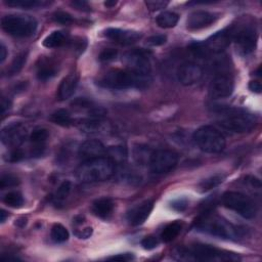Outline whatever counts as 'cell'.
<instances>
[{"label": "cell", "instance_id": "10", "mask_svg": "<svg viewBox=\"0 0 262 262\" xmlns=\"http://www.w3.org/2000/svg\"><path fill=\"white\" fill-rule=\"evenodd\" d=\"M178 163V155L170 150H158L150 155L148 166L152 173L165 174L173 170Z\"/></svg>", "mask_w": 262, "mask_h": 262}, {"label": "cell", "instance_id": "15", "mask_svg": "<svg viewBox=\"0 0 262 262\" xmlns=\"http://www.w3.org/2000/svg\"><path fill=\"white\" fill-rule=\"evenodd\" d=\"M218 18V14L194 10L190 12L186 20V28L190 31H198L211 26Z\"/></svg>", "mask_w": 262, "mask_h": 262}, {"label": "cell", "instance_id": "47", "mask_svg": "<svg viewBox=\"0 0 262 262\" xmlns=\"http://www.w3.org/2000/svg\"><path fill=\"white\" fill-rule=\"evenodd\" d=\"M249 90L255 94H260L261 92V90H262V86H261V83L259 81H251L249 83Z\"/></svg>", "mask_w": 262, "mask_h": 262}, {"label": "cell", "instance_id": "32", "mask_svg": "<svg viewBox=\"0 0 262 262\" xmlns=\"http://www.w3.org/2000/svg\"><path fill=\"white\" fill-rule=\"evenodd\" d=\"M27 56H28V52H22L18 56H16L10 66V68L8 70V75L10 76L16 75L23 69L27 60Z\"/></svg>", "mask_w": 262, "mask_h": 262}, {"label": "cell", "instance_id": "7", "mask_svg": "<svg viewBox=\"0 0 262 262\" xmlns=\"http://www.w3.org/2000/svg\"><path fill=\"white\" fill-rule=\"evenodd\" d=\"M230 39L234 41L236 50L243 54L248 56L252 54L257 44V31L253 24L242 23L236 25L230 30Z\"/></svg>", "mask_w": 262, "mask_h": 262}, {"label": "cell", "instance_id": "18", "mask_svg": "<svg viewBox=\"0 0 262 262\" xmlns=\"http://www.w3.org/2000/svg\"><path fill=\"white\" fill-rule=\"evenodd\" d=\"M106 152V146L98 140H86L79 148V157L83 159V161L104 156Z\"/></svg>", "mask_w": 262, "mask_h": 262}, {"label": "cell", "instance_id": "9", "mask_svg": "<svg viewBox=\"0 0 262 262\" xmlns=\"http://www.w3.org/2000/svg\"><path fill=\"white\" fill-rule=\"evenodd\" d=\"M198 228L214 236L232 240L236 236V228L218 216H206L199 222Z\"/></svg>", "mask_w": 262, "mask_h": 262}, {"label": "cell", "instance_id": "50", "mask_svg": "<svg viewBox=\"0 0 262 262\" xmlns=\"http://www.w3.org/2000/svg\"><path fill=\"white\" fill-rule=\"evenodd\" d=\"M116 4H117L116 2H104V6H106V8H113V6H115Z\"/></svg>", "mask_w": 262, "mask_h": 262}, {"label": "cell", "instance_id": "38", "mask_svg": "<svg viewBox=\"0 0 262 262\" xmlns=\"http://www.w3.org/2000/svg\"><path fill=\"white\" fill-rule=\"evenodd\" d=\"M25 158V154L24 152L20 148H14L12 150L10 154H8V156L6 157V160L8 162H10V163H16V162H20Z\"/></svg>", "mask_w": 262, "mask_h": 262}, {"label": "cell", "instance_id": "5", "mask_svg": "<svg viewBox=\"0 0 262 262\" xmlns=\"http://www.w3.org/2000/svg\"><path fill=\"white\" fill-rule=\"evenodd\" d=\"M194 142L198 148L207 154H218L222 152L226 146V138L220 130L213 126H202L194 131L192 136Z\"/></svg>", "mask_w": 262, "mask_h": 262}, {"label": "cell", "instance_id": "16", "mask_svg": "<svg viewBox=\"0 0 262 262\" xmlns=\"http://www.w3.org/2000/svg\"><path fill=\"white\" fill-rule=\"evenodd\" d=\"M104 36L122 46H131L142 38V33L134 30H125L119 28H108Z\"/></svg>", "mask_w": 262, "mask_h": 262}, {"label": "cell", "instance_id": "2", "mask_svg": "<svg viewBox=\"0 0 262 262\" xmlns=\"http://www.w3.org/2000/svg\"><path fill=\"white\" fill-rule=\"evenodd\" d=\"M152 83L150 75H138L128 70H112L108 72L100 84L113 90H125L130 88L144 90Z\"/></svg>", "mask_w": 262, "mask_h": 262}, {"label": "cell", "instance_id": "12", "mask_svg": "<svg viewBox=\"0 0 262 262\" xmlns=\"http://www.w3.org/2000/svg\"><path fill=\"white\" fill-rule=\"evenodd\" d=\"M234 92V81L224 72H218L209 85V96L213 100L226 98Z\"/></svg>", "mask_w": 262, "mask_h": 262}, {"label": "cell", "instance_id": "48", "mask_svg": "<svg viewBox=\"0 0 262 262\" xmlns=\"http://www.w3.org/2000/svg\"><path fill=\"white\" fill-rule=\"evenodd\" d=\"M8 56V50H6V46H4V43L2 42V44H0V62H4L6 60Z\"/></svg>", "mask_w": 262, "mask_h": 262}, {"label": "cell", "instance_id": "26", "mask_svg": "<svg viewBox=\"0 0 262 262\" xmlns=\"http://www.w3.org/2000/svg\"><path fill=\"white\" fill-rule=\"evenodd\" d=\"M8 6L22 8H43L50 4L46 0H4Z\"/></svg>", "mask_w": 262, "mask_h": 262}, {"label": "cell", "instance_id": "21", "mask_svg": "<svg viewBox=\"0 0 262 262\" xmlns=\"http://www.w3.org/2000/svg\"><path fill=\"white\" fill-rule=\"evenodd\" d=\"M180 20V16L173 12H163L156 18V23L160 28L170 29L176 27Z\"/></svg>", "mask_w": 262, "mask_h": 262}, {"label": "cell", "instance_id": "43", "mask_svg": "<svg viewBox=\"0 0 262 262\" xmlns=\"http://www.w3.org/2000/svg\"><path fill=\"white\" fill-rule=\"evenodd\" d=\"M71 6L73 8H75L76 10H83V12H90V6L88 4V2H81V0H76V2H71Z\"/></svg>", "mask_w": 262, "mask_h": 262}, {"label": "cell", "instance_id": "35", "mask_svg": "<svg viewBox=\"0 0 262 262\" xmlns=\"http://www.w3.org/2000/svg\"><path fill=\"white\" fill-rule=\"evenodd\" d=\"M18 184H20V178L10 173L2 174V178H0V188L2 190L14 188Z\"/></svg>", "mask_w": 262, "mask_h": 262}, {"label": "cell", "instance_id": "23", "mask_svg": "<svg viewBox=\"0 0 262 262\" xmlns=\"http://www.w3.org/2000/svg\"><path fill=\"white\" fill-rule=\"evenodd\" d=\"M50 120L52 123L58 126H62V127H69L70 125L74 123L72 115L70 114L68 110H66V108H58V110L54 111L50 115Z\"/></svg>", "mask_w": 262, "mask_h": 262}, {"label": "cell", "instance_id": "28", "mask_svg": "<svg viewBox=\"0 0 262 262\" xmlns=\"http://www.w3.org/2000/svg\"><path fill=\"white\" fill-rule=\"evenodd\" d=\"M71 188H72V184L69 180H64L58 188V190L56 192L52 201L54 204L56 206H62L64 204V202L67 200V198L69 196L70 192H71Z\"/></svg>", "mask_w": 262, "mask_h": 262}, {"label": "cell", "instance_id": "34", "mask_svg": "<svg viewBox=\"0 0 262 262\" xmlns=\"http://www.w3.org/2000/svg\"><path fill=\"white\" fill-rule=\"evenodd\" d=\"M224 180V178L222 176H220V174H217V176H211V178H209L207 180H204L200 184V188L203 192L210 190L218 186L220 184H222Z\"/></svg>", "mask_w": 262, "mask_h": 262}, {"label": "cell", "instance_id": "46", "mask_svg": "<svg viewBox=\"0 0 262 262\" xmlns=\"http://www.w3.org/2000/svg\"><path fill=\"white\" fill-rule=\"evenodd\" d=\"M92 234V228H86L84 230H81L80 232H76V236L79 238H88Z\"/></svg>", "mask_w": 262, "mask_h": 262}, {"label": "cell", "instance_id": "20", "mask_svg": "<svg viewBox=\"0 0 262 262\" xmlns=\"http://www.w3.org/2000/svg\"><path fill=\"white\" fill-rule=\"evenodd\" d=\"M114 202L110 198H100L94 202L92 212L96 216L106 220L108 216H111L114 211Z\"/></svg>", "mask_w": 262, "mask_h": 262}, {"label": "cell", "instance_id": "36", "mask_svg": "<svg viewBox=\"0 0 262 262\" xmlns=\"http://www.w3.org/2000/svg\"><path fill=\"white\" fill-rule=\"evenodd\" d=\"M54 20L56 23H58L60 25H69L73 23V16L67 12H56L52 16Z\"/></svg>", "mask_w": 262, "mask_h": 262}, {"label": "cell", "instance_id": "40", "mask_svg": "<svg viewBox=\"0 0 262 262\" xmlns=\"http://www.w3.org/2000/svg\"><path fill=\"white\" fill-rule=\"evenodd\" d=\"M167 41V36L166 35H154L148 38L146 43L150 46H161L165 44Z\"/></svg>", "mask_w": 262, "mask_h": 262}, {"label": "cell", "instance_id": "27", "mask_svg": "<svg viewBox=\"0 0 262 262\" xmlns=\"http://www.w3.org/2000/svg\"><path fill=\"white\" fill-rule=\"evenodd\" d=\"M182 228V224L180 222H174L169 224L161 234V240L165 243H169L178 238Z\"/></svg>", "mask_w": 262, "mask_h": 262}, {"label": "cell", "instance_id": "37", "mask_svg": "<svg viewBox=\"0 0 262 262\" xmlns=\"http://www.w3.org/2000/svg\"><path fill=\"white\" fill-rule=\"evenodd\" d=\"M159 245V240L155 236H148L142 241V246L146 250H152Z\"/></svg>", "mask_w": 262, "mask_h": 262}, {"label": "cell", "instance_id": "42", "mask_svg": "<svg viewBox=\"0 0 262 262\" xmlns=\"http://www.w3.org/2000/svg\"><path fill=\"white\" fill-rule=\"evenodd\" d=\"M108 260H116V261H130V260H134V256L132 253H123V254H118V255H114L112 257H108Z\"/></svg>", "mask_w": 262, "mask_h": 262}, {"label": "cell", "instance_id": "41", "mask_svg": "<svg viewBox=\"0 0 262 262\" xmlns=\"http://www.w3.org/2000/svg\"><path fill=\"white\" fill-rule=\"evenodd\" d=\"M146 6L150 10H158L164 8L168 6V2H160V0H154V2H146Z\"/></svg>", "mask_w": 262, "mask_h": 262}, {"label": "cell", "instance_id": "45", "mask_svg": "<svg viewBox=\"0 0 262 262\" xmlns=\"http://www.w3.org/2000/svg\"><path fill=\"white\" fill-rule=\"evenodd\" d=\"M12 108V102L10 100H8L6 98H2V118H4L6 114Z\"/></svg>", "mask_w": 262, "mask_h": 262}, {"label": "cell", "instance_id": "31", "mask_svg": "<svg viewBox=\"0 0 262 262\" xmlns=\"http://www.w3.org/2000/svg\"><path fill=\"white\" fill-rule=\"evenodd\" d=\"M50 236H52V241L58 244L64 243L66 241H68L69 236H70L68 230L64 226H62L60 224H56L52 226Z\"/></svg>", "mask_w": 262, "mask_h": 262}, {"label": "cell", "instance_id": "17", "mask_svg": "<svg viewBox=\"0 0 262 262\" xmlns=\"http://www.w3.org/2000/svg\"><path fill=\"white\" fill-rule=\"evenodd\" d=\"M154 208V202L152 200H146L142 203L131 208L127 213V220L132 226H142L150 216Z\"/></svg>", "mask_w": 262, "mask_h": 262}, {"label": "cell", "instance_id": "8", "mask_svg": "<svg viewBox=\"0 0 262 262\" xmlns=\"http://www.w3.org/2000/svg\"><path fill=\"white\" fill-rule=\"evenodd\" d=\"M226 208L236 212L246 220H252L256 216L257 208L252 199L248 196L238 192H226L222 198Z\"/></svg>", "mask_w": 262, "mask_h": 262}, {"label": "cell", "instance_id": "19", "mask_svg": "<svg viewBox=\"0 0 262 262\" xmlns=\"http://www.w3.org/2000/svg\"><path fill=\"white\" fill-rule=\"evenodd\" d=\"M79 78L76 74H70L67 77H64L58 90V98L60 100H69L76 92L78 86Z\"/></svg>", "mask_w": 262, "mask_h": 262}, {"label": "cell", "instance_id": "11", "mask_svg": "<svg viewBox=\"0 0 262 262\" xmlns=\"http://www.w3.org/2000/svg\"><path fill=\"white\" fill-rule=\"evenodd\" d=\"M123 60L127 70L138 75H150L152 66L146 52L134 50L125 54Z\"/></svg>", "mask_w": 262, "mask_h": 262}, {"label": "cell", "instance_id": "13", "mask_svg": "<svg viewBox=\"0 0 262 262\" xmlns=\"http://www.w3.org/2000/svg\"><path fill=\"white\" fill-rule=\"evenodd\" d=\"M203 69L196 62H186L182 64L178 69V79L184 86H190L198 83L203 77Z\"/></svg>", "mask_w": 262, "mask_h": 262}, {"label": "cell", "instance_id": "14", "mask_svg": "<svg viewBox=\"0 0 262 262\" xmlns=\"http://www.w3.org/2000/svg\"><path fill=\"white\" fill-rule=\"evenodd\" d=\"M27 138V128L20 123H14L2 131V140L6 146H18L23 144Z\"/></svg>", "mask_w": 262, "mask_h": 262}, {"label": "cell", "instance_id": "6", "mask_svg": "<svg viewBox=\"0 0 262 262\" xmlns=\"http://www.w3.org/2000/svg\"><path fill=\"white\" fill-rule=\"evenodd\" d=\"M2 27L8 35L16 38H27L35 34L38 23L31 16L8 14L2 20Z\"/></svg>", "mask_w": 262, "mask_h": 262}, {"label": "cell", "instance_id": "4", "mask_svg": "<svg viewBox=\"0 0 262 262\" xmlns=\"http://www.w3.org/2000/svg\"><path fill=\"white\" fill-rule=\"evenodd\" d=\"M218 124L234 134H246L256 126V117L243 108H224L217 112Z\"/></svg>", "mask_w": 262, "mask_h": 262}, {"label": "cell", "instance_id": "3", "mask_svg": "<svg viewBox=\"0 0 262 262\" xmlns=\"http://www.w3.org/2000/svg\"><path fill=\"white\" fill-rule=\"evenodd\" d=\"M178 260L182 261H236L240 257L211 245L196 243L190 248H180L173 254Z\"/></svg>", "mask_w": 262, "mask_h": 262}, {"label": "cell", "instance_id": "30", "mask_svg": "<svg viewBox=\"0 0 262 262\" xmlns=\"http://www.w3.org/2000/svg\"><path fill=\"white\" fill-rule=\"evenodd\" d=\"M2 201L6 205H8V207H12V208H20L25 203L23 194H22L20 192H16V190L8 192L4 196Z\"/></svg>", "mask_w": 262, "mask_h": 262}, {"label": "cell", "instance_id": "1", "mask_svg": "<svg viewBox=\"0 0 262 262\" xmlns=\"http://www.w3.org/2000/svg\"><path fill=\"white\" fill-rule=\"evenodd\" d=\"M115 172V162L108 156L83 161L76 170V176L82 182H98L110 178Z\"/></svg>", "mask_w": 262, "mask_h": 262}, {"label": "cell", "instance_id": "22", "mask_svg": "<svg viewBox=\"0 0 262 262\" xmlns=\"http://www.w3.org/2000/svg\"><path fill=\"white\" fill-rule=\"evenodd\" d=\"M40 62L41 64H38L37 67V78L40 81H48L54 78L56 75V69L54 66L46 60H42Z\"/></svg>", "mask_w": 262, "mask_h": 262}, {"label": "cell", "instance_id": "49", "mask_svg": "<svg viewBox=\"0 0 262 262\" xmlns=\"http://www.w3.org/2000/svg\"><path fill=\"white\" fill-rule=\"evenodd\" d=\"M0 216H2V217H0V222H2V224L6 220V218L8 217V213L6 211V210H2V213H0Z\"/></svg>", "mask_w": 262, "mask_h": 262}, {"label": "cell", "instance_id": "25", "mask_svg": "<svg viewBox=\"0 0 262 262\" xmlns=\"http://www.w3.org/2000/svg\"><path fill=\"white\" fill-rule=\"evenodd\" d=\"M78 127L81 131L85 134H98L102 130V119L100 118H92L90 117L88 119H85L79 122Z\"/></svg>", "mask_w": 262, "mask_h": 262}, {"label": "cell", "instance_id": "44", "mask_svg": "<svg viewBox=\"0 0 262 262\" xmlns=\"http://www.w3.org/2000/svg\"><path fill=\"white\" fill-rule=\"evenodd\" d=\"M188 206V202L184 200V199H178V200H176L173 201L172 204H171V207L176 210V211H178V212H182L184 211Z\"/></svg>", "mask_w": 262, "mask_h": 262}, {"label": "cell", "instance_id": "33", "mask_svg": "<svg viewBox=\"0 0 262 262\" xmlns=\"http://www.w3.org/2000/svg\"><path fill=\"white\" fill-rule=\"evenodd\" d=\"M106 154L108 157H110L116 164V162H122L127 157V150L124 146H111L106 148Z\"/></svg>", "mask_w": 262, "mask_h": 262}, {"label": "cell", "instance_id": "29", "mask_svg": "<svg viewBox=\"0 0 262 262\" xmlns=\"http://www.w3.org/2000/svg\"><path fill=\"white\" fill-rule=\"evenodd\" d=\"M48 136H50V132L48 129L37 127L31 132L30 140L35 148H46L44 144L48 140Z\"/></svg>", "mask_w": 262, "mask_h": 262}, {"label": "cell", "instance_id": "24", "mask_svg": "<svg viewBox=\"0 0 262 262\" xmlns=\"http://www.w3.org/2000/svg\"><path fill=\"white\" fill-rule=\"evenodd\" d=\"M67 42V34L62 31H54L43 40V46L46 48H56Z\"/></svg>", "mask_w": 262, "mask_h": 262}, {"label": "cell", "instance_id": "39", "mask_svg": "<svg viewBox=\"0 0 262 262\" xmlns=\"http://www.w3.org/2000/svg\"><path fill=\"white\" fill-rule=\"evenodd\" d=\"M118 50L115 48H104L98 56L100 60L102 62H110L117 58Z\"/></svg>", "mask_w": 262, "mask_h": 262}]
</instances>
